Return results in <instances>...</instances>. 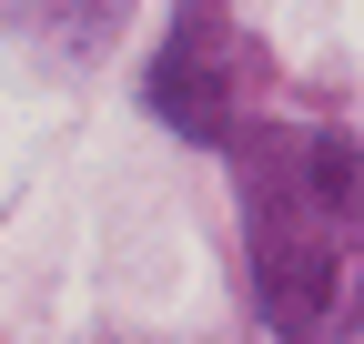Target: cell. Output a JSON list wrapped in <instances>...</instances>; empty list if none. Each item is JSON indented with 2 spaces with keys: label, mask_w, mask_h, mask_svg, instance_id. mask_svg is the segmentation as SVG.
Masks as SVG:
<instances>
[{
  "label": "cell",
  "mask_w": 364,
  "mask_h": 344,
  "mask_svg": "<svg viewBox=\"0 0 364 344\" xmlns=\"http://www.w3.org/2000/svg\"><path fill=\"white\" fill-rule=\"evenodd\" d=\"M253 183V294L284 344H324L354 304L364 264V142L263 132L243 152Z\"/></svg>",
  "instance_id": "1"
},
{
  "label": "cell",
  "mask_w": 364,
  "mask_h": 344,
  "mask_svg": "<svg viewBox=\"0 0 364 344\" xmlns=\"http://www.w3.org/2000/svg\"><path fill=\"white\" fill-rule=\"evenodd\" d=\"M152 112L182 122L193 142H233V112H223V41H213L203 11L182 21V41L162 51V71H152Z\"/></svg>",
  "instance_id": "2"
},
{
  "label": "cell",
  "mask_w": 364,
  "mask_h": 344,
  "mask_svg": "<svg viewBox=\"0 0 364 344\" xmlns=\"http://www.w3.org/2000/svg\"><path fill=\"white\" fill-rule=\"evenodd\" d=\"M132 0H11V21L41 31V41H61V51H102V41L122 31Z\"/></svg>",
  "instance_id": "3"
}]
</instances>
